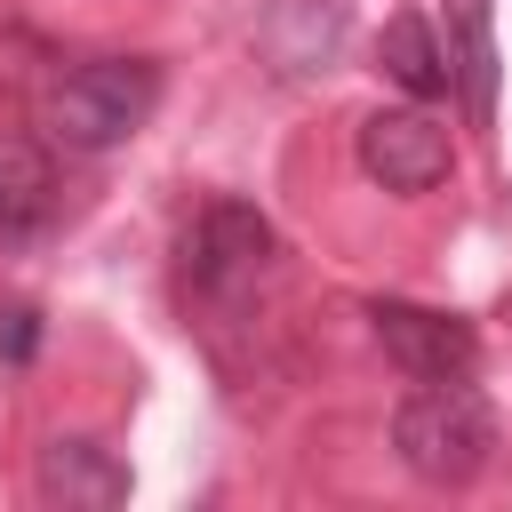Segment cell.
<instances>
[{"mask_svg": "<svg viewBox=\"0 0 512 512\" xmlns=\"http://www.w3.org/2000/svg\"><path fill=\"white\" fill-rule=\"evenodd\" d=\"M392 448H400V464H408L416 480L464 488V480H480L488 456H496V408H488L464 376H432V384H416V392L392 408Z\"/></svg>", "mask_w": 512, "mask_h": 512, "instance_id": "obj_1", "label": "cell"}, {"mask_svg": "<svg viewBox=\"0 0 512 512\" xmlns=\"http://www.w3.org/2000/svg\"><path fill=\"white\" fill-rule=\"evenodd\" d=\"M264 256H272V224L248 200H208L192 240H184V264H192L200 288H240V280L264 272Z\"/></svg>", "mask_w": 512, "mask_h": 512, "instance_id": "obj_5", "label": "cell"}, {"mask_svg": "<svg viewBox=\"0 0 512 512\" xmlns=\"http://www.w3.org/2000/svg\"><path fill=\"white\" fill-rule=\"evenodd\" d=\"M368 328H376V344H384V360L400 368V376H416V384H432V376H464L472 368V328L456 320V312H432V304H400V296H384V304H368Z\"/></svg>", "mask_w": 512, "mask_h": 512, "instance_id": "obj_4", "label": "cell"}, {"mask_svg": "<svg viewBox=\"0 0 512 512\" xmlns=\"http://www.w3.org/2000/svg\"><path fill=\"white\" fill-rule=\"evenodd\" d=\"M456 80H464V96H472V112L488 120L496 112V32H488V0H464L456 8Z\"/></svg>", "mask_w": 512, "mask_h": 512, "instance_id": "obj_9", "label": "cell"}, {"mask_svg": "<svg viewBox=\"0 0 512 512\" xmlns=\"http://www.w3.org/2000/svg\"><path fill=\"white\" fill-rule=\"evenodd\" d=\"M152 104H160V72L144 56H96L48 88V136L72 152H112L144 128Z\"/></svg>", "mask_w": 512, "mask_h": 512, "instance_id": "obj_2", "label": "cell"}, {"mask_svg": "<svg viewBox=\"0 0 512 512\" xmlns=\"http://www.w3.org/2000/svg\"><path fill=\"white\" fill-rule=\"evenodd\" d=\"M32 480H40V504H64V512H112V504H128V464L104 440H80V432L48 440Z\"/></svg>", "mask_w": 512, "mask_h": 512, "instance_id": "obj_6", "label": "cell"}, {"mask_svg": "<svg viewBox=\"0 0 512 512\" xmlns=\"http://www.w3.org/2000/svg\"><path fill=\"white\" fill-rule=\"evenodd\" d=\"M56 200V168L32 136H0V232H32Z\"/></svg>", "mask_w": 512, "mask_h": 512, "instance_id": "obj_8", "label": "cell"}, {"mask_svg": "<svg viewBox=\"0 0 512 512\" xmlns=\"http://www.w3.org/2000/svg\"><path fill=\"white\" fill-rule=\"evenodd\" d=\"M376 64H384V80H392V88H408L416 104L448 96V80H456V64H448V48L432 40V24H424V16H392V24L376 32Z\"/></svg>", "mask_w": 512, "mask_h": 512, "instance_id": "obj_7", "label": "cell"}, {"mask_svg": "<svg viewBox=\"0 0 512 512\" xmlns=\"http://www.w3.org/2000/svg\"><path fill=\"white\" fill-rule=\"evenodd\" d=\"M360 168H368L384 192H432V184L448 176V128H440L424 104L368 112V120H360Z\"/></svg>", "mask_w": 512, "mask_h": 512, "instance_id": "obj_3", "label": "cell"}]
</instances>
